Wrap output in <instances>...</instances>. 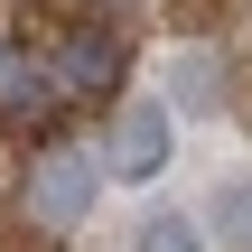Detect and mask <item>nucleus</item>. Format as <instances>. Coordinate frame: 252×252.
Masks as SVG:
<instances>
[{
    "label": "nucleus",
    "instance_id": "0eeeda50",
    "mask_svg": "<svg viewBox=\"0 0 252 252\" xmlns=\"http://www.w3.org/2000/svg\"><path fill=\"white\" fill-rule=\"evenodd\" d=\"M215 103V56H187L178 65V112H206Z\"/></svg>",
    "mask_w": 252,
    "mask_h": 252
},
{
    "label": "nucleus",
    "instance_id": "39448f33",
    "mask_svg": "<svg viewBox=\"0 0 252 252\" xmlns=\"http://www.w3.org/2000/svg\"><path fill=\"white\" fill-rule=\"evenodd\" d=\"M206 243L224 252H252V178H234V187H215V206H206V224H196Z\"/></svg>",
    "mask_w": 252,
    "mask_h": 252
},
{
    "label": "nucleus",
    "instance_id": "f257e3e1",
    "mask_svg": "<svg viewBox=\"0 0 252 252\" xmlns=\"http://www.w3.org/2000/svg\"><path fill=\"white\" fill-rule=\"evenodd\" d=\"M94 187H103V159H84V150H47V159L28 168V215H37L47 234H65V224H84Z\"/></svg>",
    "mask_w": 252,
    "mask_h": 252
},
{
    "label": "nucleus",
    "instance_id": "7ed1b4c3",
    "mask_svg": "<svg viewBox=\"0 0 252 252\" xmlns=\"http://www.w3.org/2000/svg\"><path fill=\"white\" fill-rule=\"evenodd\" d=\"M103 159H112V178H131V187L159 178V168H168V112H159V103H131V112L112 122V150H103Z\"/></svg>",
    "mask_w": 252,
    "mask_h": 252
},
{
    "label": "nucleus",
    "instance_id": "f03ea898",
    "mask_svg": "<svg viewBox=\"0 0 252 252\" xmlns=\"http://www.w3.org/2000/svg\"><path fill=\"white\" fill-rule=\"evenodd\" d=\"M112 75H122V47H112L103 28H75V37H65V47L47 56V84H56V103H65V94L84 103V94H103Z\"/></svg>",
    "mask_w": 252,
    "mask_h": 252
},
{
    "label": "nucleus",
    "instance_id": "423d86ee",
    "mask_svg": "<svg viewBox=\"0 0 252 252\" xmlns=\"http://www.w3.org/2000/svg\"><path fill=\"white\" fill-rule=\"evenodd\" d=\"M131 252H206V234H196V215H150L131 234Z\"/></svg>",
    "mask_w": 252,
    "mask_h": 252
},
{
    "label": "nucleus",
    "instance_id": "20e7f679",
    "mask_svg": "<svg viewBox=\"0 0 252 252\" xmlns=\"http://www.w3.org/2000/svg\"><path fill=\"white\" fill-rule=\"evenodd\" d=\"M47 112H56L47 56H28L19 37H0V122H47Z\"/></svg>",
    "mask_w": 252,
    "mask_h": 252
}]
</instances>
